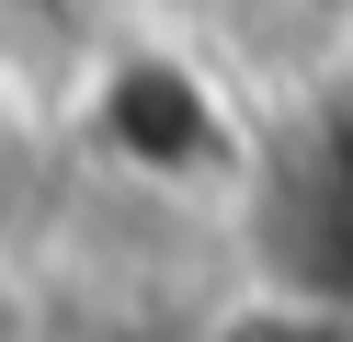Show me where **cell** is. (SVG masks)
Masks as SVG:
<instances>
[{"instance_id":"cell-1","label":"cell","mask_w":353,"mask_h":342,"mask_svg":"<svg viewBox=\"0 0 353 342\" xmlns=\"http://www.w3.org/2000/svg\"><path fill=\"white\" fill-rule=\"evenodd\" d=\"M262 251H274V274L296 296L353 319V103L319 114L274 160V182H262Z\"/></svg>"},{"instance_id":"cell-2","label":"cell","mask_w":353,"mask_h":342,"mask_svg":"<svg viewBox=\"0 0 353 342\" xmlns=\"http://www.w3.org/2000/svg\"><path fill=\"white\" fill-rule=\"evenodd\" d=\"M0 342H34V308H23V285L0 274Z\"/></svg>"}]
</instances>
